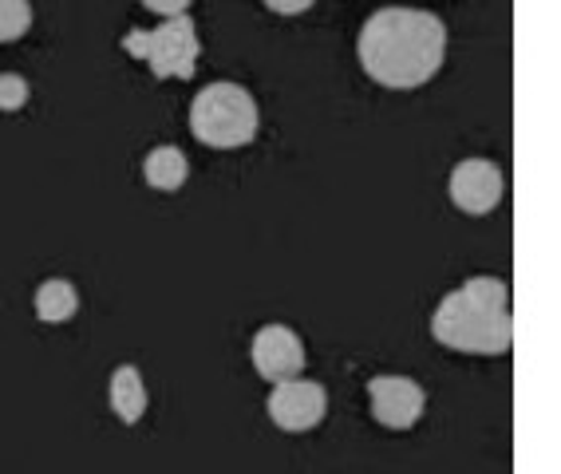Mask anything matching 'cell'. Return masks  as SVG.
I'll return each mask as SVG.
<instances>
[{"label":"cell","mask_w":561,"mask_h":474,"mask_svg":"<svg viewBox=\"0 0 561 474\" xmlns=\"http://www.w3.org/2000/svg\"><path fill=\"white\" fill-rule=\"evenodd\" d=\"M360 63L371 80L391 91L423 88L447 56V28L435 12L380 9L360 28Z\"/></svg>","instance_id":"cell-1"},{"label":"cell","mask_w":561,"mask_h":474,"mask_svg":"<svg viewBox=\"0 0 561 474\" xmlns=\"http://www.w3.org/2000/svg\"><path fill=\"white\" fill-rule=\"evenodd\" d=\"M432 336L451 352L502 356L514 344L511 289L502 277H471L432 316Z\"/></svg>","instance_id":"cell-2"},{"label":"cell","mask_w":561,"mask_h":474,"mask_svg":"<svg viewBox=\"0 0 561 474\" xmlns=\"http://www.w3.org/2000/svg\"><path fill=\"white\" fill-rule=\"evenodd\" d=\"M191 131L214 151L245 147L257 135V103L241 83H210L191 103Z\"/></svg>","instance_id":"cell-3"},{"label":"cell","mask_w":561,"mask_h":474,"mask_svg":"<svg viewBox=\"0 0 561 474\" xmlns=\"http://www.w3.org/2000/svg\"><path fill=\"white\" fill-rule=\"evenodd\" d=\"M123 51L151 63L154 80H191L202 51L194 16L179 12V16H167L154 32H127Z\"/></svg>","instance_id":"cell-4"},{"label":"cell","mask_w":561,"mask_h":474,"mask_svg":"<svg viewBox=\"0 0 561 474\" xmlns=\"http://www.w3.org/2000/svg\"><path fill=\"white\" fill-rule=\"evenodd\" d=\"M368 400H371V419L380 427H388V431L415 427L423 407H427V392L411 375H376V380H368Z\"/></svg>","instance_id":"cell-5"},{"label":"cell","mask_w":561,"mask_h":474,"mask_svg":"<svg viewBox=\"0 0 561 474\" xmlns=\"http://www.w3.org/2000/svg\"><path fill=\"white\" fill-rule=\"evenodd\" d=\"M253 372L270 384H285V380H301L305 372V344L293 333L289 324H265L253 336Z\"/></svg>","instance_id":"cell-6"},{"label":"cell","mask_w":561,"mask_h":474,"mask_svg":"<svg viewBox=\"0 0 561 474\" xmlns=\"http://www.w3.org/2000/svg\"><path fill=\"white\" fill-rule=\"evenodd\" d=\"M329 412V392L317 380H285L273 384L270 395V419L289 435L312 431Z\"/></svg>","instance_id":"cell-7"},{"label":"cell","mask_w":561,"mask_h":474,"mask_svg":"<svg viewBox=\"0 0 561 474\" xmlns=\"http://www.w3.org/2000/svg\"><path fill=\"white\" fill-rule=\"evenodd\" d=\"M447 190H451V203L459 206L462 213H474V218H482V213H491L494 206L502 203L506 182H502V171L494 166V162L467 159L451 171Z\"/></svg>","instance_id":"cell-8"},{"label":"cell","mask_w":561,"mask_h":474,"mask_svg":"<svg viewBox=\"0 0 561 474\" xmlns=\"http://www.w3.org/2000/svg\"><path fill=\"white\" fill-rule=\"evenodd\" d=\"M111 407H115L123 424H139L147 415V384H142L139 368H130V363L115 368V375H111Z\"/></svg>","instance_id":"cell-9"},{"label":"cell","mask_w":561,"mask_h":474,"mask_svg":"<svg viewBox=\"0 0 561 474\" xmlns=\"http://www.w3.org/2000/svg\"><path fill=\"white\" fill-rule=\"evenodd\" d=\"M186 174H191V162H186V154L179 147H154L147 154V162H142V178L154 190H179Z\"/></svg>","instance_id":"cell-10"},{"label":"cell","mask_w":561,"mask_h":474,"mask_svg":"<svg viewBox=\"0 0 561 474\" xmlns=\"http://www.w3.org/2000/svg\"><path fill=\"white\" fill-rule=\"evenodd\" d=\"M80 313V293H76V285L64 281V277H51L36 289V316L44 324H64L71 316Z\"/></svg>","instance_id":"cell-11"},{"label":"cell","mask_w":561,"mask_h":474,"mask_svg":"<svg viewBox=\"0 0 561 474\" xmlns=\"http://www.w3.org/2000/svg\"><path fill=\"white\" fill-rule=\"evenodd\" d=\"M32 28V4L28 0H0V44L21 41Z\"/></svg>","instance_id":"cell-12"},{"label":"cell","mask_w":561,"mask_h":474,"mask_svg":"<svg viewBox=\"0 0 561 474\" xmlns=\"http://www.w3.org/2000/svg\"><path fill=\"white\" fill-rule=\"evenodd\" d=\"M28 103V80L16 71H0V112H21Z\"/></svg>","instance_id":"cell-13"},{"label":"cell","mask_w":561,"mask_h":474,"mask_svg":"<svg viewBox=\"0 0 561 474\" xmlns=\"http://www.w3.org/2000/svg\"><path fill=\"white\" fill-rule=\"evenodd\" d=\"M151 12H159V16H179V12L191 9V0H142Z\"/></svg>","instance_id":"cell-14"},{"label":"cell","mask_w":561,"mask_h":474,"mask_svg":"<svg viewBox=\"0 0 561 474\" xmlns=\"http://www.w3.org/2000/svg\"><path fill=\"white\" fill-rule=\"evenodd\" d=\"M273 12H280V16H297V12L312 9V0H265Z\"/></svg>","instance_id":"cell-15"}]
</instances>
